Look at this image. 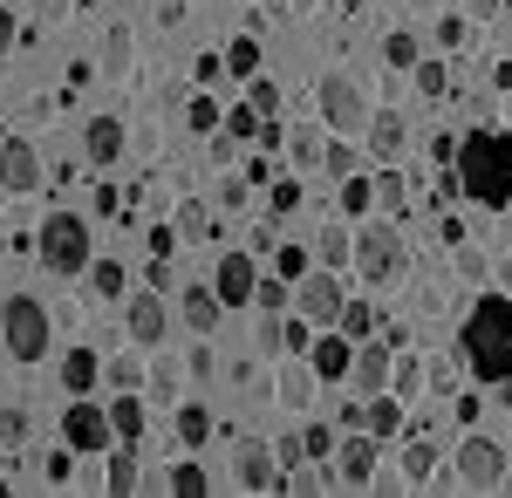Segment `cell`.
Segmentation results:
<instances>
[{"instance_id": "39", "label": "cell", "mask_w": 512, "mask_h": 498, "mask_svg": "<svg viewBox=\"0 0 512 498\" xmlns=\"http://www.w3.org/2000/svg\"><path fill=\"white\" fill-rule=\"evenodd\" d=\"M280 144H287L294 164H321V137H315V130H280Z\"/></svg>"}, {"instance_id": "50", "label": "cell", "mask_w": 512, "mask_h": 498, "mask_svg": "<svg viewBox=\"0 0 512 498\" xmlns=\"http://www.w3.org/2000/svg\"><path fill=\"white\" fill-rule=\"evenodd\" d=\"M171 246H178V226H151V253H158V260L171 253Z\"/></svg>"}, {"instance_id": "31", "label": "cell", "mask_w": 512, "mask_h": 498, "mask_svg": "<svg viewBox=\"0 0 512 498\" xmlns=\"http://www.w3.org/2000/svg\"><path fill=\"white\" fill-rule=\"evenodd\" d=\"M103 76L110 82L130 76V28H110V41H103Z\"/></svg>"}, {"instance_id": "25", "label": "cell", "mask_w": 512, "mask_h": 498, "mask_svg": "<svg viewBox=\"0 0 512 498\" xmlns=\"http://www.w3.org/2000/svg\"><path fill=\"white\" fill-rule=\"evenodd\" d=\"M335 185H342V212H349V219H362V212H376V178H362V171H349V178H335Z\"/></svg>"}, {"instance_id": "8", "label": "cell", "mask_w": 512, "mask_h": 498, "mask_svg": "<svg viewBox=\"0 0 512 498\" xmlns=\"http://www.w3.org/2000/svg\"><path fill=\"white\" fill-rule=\"evenodd\" d=\"M342 280H335V267H308L301 280H294V314H308L315 328H335V314H342Z\"/></svg>"}, {"instance_id": "5", "label": "cell", "mask_w": 512, "mask_h": 498, "mask_svg": "<svg viewBox=\"0 0 512 498\" xmlns=\"http://www.w3.org/2000/svg\"><path fill=\"white\" fill-rule=\"evenodd\" d=\"M35 253H41L48 273H89V219H76V212H48Z\"/></svg>"}, {"instance_id": "42", "label": "cell", "mask_w": 512, "mask_h": 498, "mask_svg": "<svg viewBox=\"0 0 512 498\" xmlns=\"http://www.w3.org/2000/svg\"><path fill=\"white\" fill-rule=\"evenodd\" d=\"M185 123H192L198 137H212V130H219V103H212V96H192V103H185Z\"/></svg>"}, {"instance_id": "32", "label": "cell", "mask_w": 512, "mask_h": 498, "mask_svg": "<svg viewBox=\"0 0 512 498\" xmlns=\"http://www.w3.org/2000/svg\"><path fill=\"white\" fill-rule=\"evenodd\" d=\"M321 171H328V178H349L355 171V137H328V144H321Z\"/></svg>"}, {"instance_id": "52", "label": "cell", "mask_w": 512, "mask_h": 498, "mask_svg": "<svg viewBox=\"0 0 512 498\" xmlns=\"http://www.w3.org/2000/svg\"><path fill=\"white\" fill-rule=\"evenodd\" d=\"M14 41H21V21H14V14H7V7H0V55H7V48H14Z\"/></svg>"}, {"instance_id": "24", "label": "cell", "mask_w": 512, "mask_h": 498, "mask_svg": "<svg viewBox=\"0 0 512 498\" xmlns=\"http://www.w3.org/2000/svg\"><path fill=\"white\" fill-rule=\"evenodd\" d=\"M219 314H226V307H219L212 287H185V321H192L198 335H212V328H219Z\"/></svg>"}, {"instance_id": "14", "label": "cell", "mask_w": 512, "mask_h": 498, "mask_svg": "<svg viewBox=\"0 0 512 498\" xmlns=\"http://www.w3.org/2000/svg\"><path fill=\"white\" fill-rule=\"evenodd\" d=\"M253 287H260V267H253L246 253H219V273H212L219 307H246V301H253Z\"/></svg>"}, {"instance_id": "16", "label": "cell", "mask_w": 512, "mask_h": 498, "mask_svg": "<svg viewBox=\"0 0 512 498\" xmlns=\"http://www.w3.org/2000/svg\"><path fill=\"white\" fill-rule=\"evenodd\" d=\"M123 328H130V342H137V348H164V301H158V294H130Z\"/></svg>"}, {"instance_id": "15", "label": "cell", "mask_w": 512, "mask_h": 498, "mask_svg": "<svg viewBox=\"0 0 512 498\" xmlns=\"http://www.w3.org/2000/svg\"><path fill=\"white\" fill-rule=\"evenodd\" d=\"M390 369H396V348H383V342H355V362H349V383L362 389V396H376V389L390 383Z\"/></svg>"}, {"instance_id": "4", "label": "cell", "mask_w": 512, "mask_h": 498, "mask_svg": "<svg viewBox=\"0 0 512 498\" xmlns=\"http://www.w3.org/2000/svg\"><path fill=\"white\" fill-rule=\"evenodd\" d=\"M349 260L355 273L369 280V287H390V280H403V232H396V219H376V226H362L355 232V246H349Z\"/></svg>"}, {"instance_id": "35", "label": "cell", "mask_w": 512, "mask_h": 498, "mask_svg": "<svg viewBox=\"0 0 512 498\" xmlns=\"http://www.w3.org/2000/svg\"><path fill=\"white\" fill-rule=\"evenodd\" d=\"M178 437H185V444H205V437H212V410H205V403H185V410H178Z\"/></svg>"}, {"instance_id": "20", "label": "cell", "mask_w": 512, "mask_h": 498, "mask_svg": "<svg viewBox=\"0 0 512 498\" xmlns=\"http://www.w3.org/2000/svg\"><path fill=\"white\" fill-rule=\"evenodd\" d=\"M96 376H103L96 348H69V355H62V389H69V396H89V389H96Z\"/></svg>"}, {"instance_id": "21", "label": "cell", "mask_w": 512, "mask_h": 498, "mask_svg": "<svg viewBox=\"0 0 512 498\" xmlns=\"http://www.w3.org/2000/svg\"><path fill=\"white\" fill-rule=\"evenodd\" d=\"M362 430H369V437H396V430H403V403L383 396V389L362 396Z\"/></svg>"}, {"instance_id": "41", "label": "cell", "mask_w": 512, "mask_h": 498, "mask_svg": "<svg viewBox=\"0 0 512 498\" xmlns=\"http://www.w3.org/2000/svg\"><path fill=\"white\" fill-rule=\"evenodd\" d=\"M253 110H260V123H280V89L267 76H253V96H246Z\"/></svg>"}, {"instance_id": "37", "label": "cell", "mask_w": 512, "mask_h": 498, "mask_svg": "<svg viewBox=\"0 0 512 498\" xmlns=\"http://www.w3.org/2000/svg\"><path fill=\"white\" fill-rule=\"evenodd\" d=\"M349 246H355L349 226H321V267H342V260H349Z\"/></svg>"}, {"instance_id": "11", "label": "cell", "mask_w": 512, "mask_h": 498, "mask_svg": "<svg viewBox=\"0 0 512 498\" xmlns=\"http://www.w3.org/2000/svg\"><path fill=\"white\" fill-rule=\"evenodd\" d=\"M62 437H69V451H110V410L103 403H69L62 410Z\"/></svg>"}, {"instance_id": "51", "label": "cell", "mask_w": 512, "mask_h": 498, "mask_svg": "<svg viewBox=\"0 0 512 498\" xmlns=\"http://www.w3.org/2000/svg\"><path fill=\"white\" fill-rule=\"evenodd\" d=\"M28 7H35L41 21H62V14H69V7H76V0H28Z\"/></svg>"}, {"instance_id": "1", "label": "cell", "mask_w": 512, "mask_h": 498, "mask_svg": "<svg viewBox=\"0 0 512 498\" xmlns=\"http://www.w3.org/2000/svg\"><path fill=\"white\" fill-rule=\"evenodd\" d=\"M451 171H458V192L472 198V205L506 212L512 205V130H472V137H458Z\"/></svg>"}, {"instance_id": "55", "label": "cell", "mask_w": 512, "mask_h": 498, "mask_svg": "<svg viewBox=\"0 0 512 498\" xmlns=\"http://www.w3.org/2000/svg\"><path fill=\"white\" fill-rule=\"evenodd\" d=\"M76 7H96V0H76Z\"/></svg>"}, {"instance_id": "49", "label": "cell", "mask_w": 512, "mask_h": 498, "mask_svg": "<svg viewBox=\"0 0 512 498\" xmlns=\"http://www.w3.org/2000/svg\"><path fill=\"white\" fill-rule=\"evenodd\" d=\"M274 458H280V471H294V464H308V451H301V437H280Z\"/></svg>"}, {"instance_id": "44", "label": "cell", "mask_w": 512, "mask_h": 498, "mask_svg": "<svg viewBox=\"0 0 512 498\" xmlns=\"http://www.w3.org/2000/svg\"><path fill=\"white\" fill-rule=\"evenodd\" d=\"M274 273L280 280H301V273H308V253H301V246H274Z\"/></svg>"}, {"instance_id": "43", "label": "cell", "mask_w": 512, "mask_h": 498, "mask_svg": "<svg viewBox=\"0 0 512 498\" xmlns=\"http://www.w3.org/2000/svg\"><path fill=\"white\" fill-rule=\"evenodd\" d=\"M301 451H308L315 464L335 458V437H328V423H308V430H301Z\"/></svg>"}, {"instance_id": "48", "label": "cell", "mask_w": 512, "mask_h": 498, "mask_svg": "<svg viewBox=\"0 0 512 498\" xmlns=\"http://www.w3.org/2000/svg\"><path fill=\"white\" fill-rule=\"evenodd\" d=\"M390 383L396 389H417V383H424V362H410V355H403V362L390 369Z\"/></svg>"}, {"instance_id": "46", "label": "cell", "mask_w": 512, "mask_h": 498, "mask_svg": "<svg viewBox=\"0 0 512 498\" xmlns=\"http://www.w3.org/2000/svg\"><path fill=\"white\" fill-rule=\"evenodd\" d=\"M417 89L424 96H444V62H417Z\"/></svg>"}, {"instance_id": "47", "label": "cell", "mask_w": 512, "mask_h": 498, "mask_svg": "<svg viewBox=\"0 0 512 498\" xmlns=\"http://www.w3.org/2000/svg\"><path fill=\"white\" fill-rule=\"evenodd\" d=\"M21 430H28V410H14V403H7V410H0V437H7V444H21Z\"/></svg>"}, {"instance_id": "38", "label": "cell", "mask_w": 512, "mask_h": 498, "mask_svg": "<svg viewBox=\"0 0 512 498\" xmlns=\"http://www.w3.org/2000/svg\"><path fill=\"white\" fill-rule=\"evenodd\" d=\"M219 130H226V137H260L267 123H260V110H253V103H239V110L219 116Z\"/></svg>"}, {"instance_id": "30", "label": "cell", "mask_w": 512, "mask_h": 498, "mask_svg": "<svg viewBox=\"0 0 512 498\" xmlns=\"http://www.w3.org/2000/svg\"><path fill=\"white\" fill-rule=\"evenodd\" d=\"M383 62H390V69H417V62H424V48H417V35H410V28H396V35H383Z\"/></svg>"}, {"instance_id": "12", "label": "cell", "mask_w": 512, "mask_h": 498, "mask_svg": "<svg viewBox=\"0 0 512 498\" xmlns=\"http://www.w3.org/2000/svg\"><path fill=\"white\" fill-rule=\"evenodd\" d=\"M349 362H355V342L342 328H315V342H308V369H315V383H349Z\"/></svg>"}, {"instance_id": "33", "label": "cell", "mask_w": 512, "mask_h": 498, "mask_svg": "<svg viewBox=\"0 0 512 498\" xmlns=\"http://www.w3.org/2000/svg\"><path fill=\"white\" fill-rule=\"evenodd\" d=\"M253 307H267V314H280V307H294V280H280V273H267V280L253 287Z\"/></svg>"}, {"instance_id": "7", "label": "cell", "mask_w": 512, "mask_h": 498, "mask_svg": "<svg viewBox=\"0 0 512 498\" xmlns=\"http://www.w3.org/2000/svg\"><path fill=\"white\" fill-rule=\"evenodd\" d=\"M506 464H512L506 444L485 437V430H472V437L458 444V485H465V492H499V485H506Z\"/></svg>"}, {"instance_id": "3", "label": "cell", "mask_w": 512, "mask_h": 498, "mask_svg": "<svg viewBox=\"0 0 512 498\" xmlns=\"http://www.w3.org/2000/svg\"><path fill=\"white\" fill-rule=\"evenodd\" d=\"M0 348H7L14 362H41V355L55 348L48 307H41L35 294H7V301H0Z\"/></svg>"}, {"instance_id": "54", "label": "cell", "mask_w": 512, "mask_h": 498, "mask_svg": "<svg viewBox=\"0 0 512 498\" xmlns=\"http://www.w3.org/2000/svg\"><path fill=\"white\" fill-rule=\"evenodd\" d=\"M0 144H7V123H0Z\"/></svg>"}, {"instance_id": "40", "label": "cell", "mask_w": 512, "mask_h": 498, "mask_svg": "<svg viewBox=\"0 0 512 498\" xmlns=\"http://www.w3.org/2000/svg\"><path fill=\"white\" fill-rule=\"evenodd\" d=\"M89 287H96V294H123V287H130V273H123L117 260H89Z\"/></svg>"}, {"instance_id": "10", "label": "cell", "mask_w": 512, "mask_h": 498, "mask_svg": "<svg viewBox=\"0 0 512 498\" xmlns=\"http://www.w3.org/2000/svg\"><path fill=\"white\" fill-rule=\"evenodd\" d=\"M233 478L246 485V492H280V458H274V444L239 437V444H233Z\"/></svg>"}, {"instance_id": "53", "label": "cell", "mask_w": 512, "mask_h": 498, "mask_svg": "<svg viewBox=\"0 0 512 498\" xmlns=\"http://www.w3.org/2000/svg\"><path fill=\"white\" fill-rule=\"evenodd\" d=\"M465 7H472L478 21H492V14H499V7H506V0H465Z\"/></svg>"}, {"instance_id": "36", "label": "cell", "mask_w": 512, "mask_h": 498, "mask_svg": "<svg viewBox=\"0 0 512 498\" xmlns=\"http://www.w3.org/2000/svg\"><path fill=\"white\" fill-rule=\"evenodd\" d=\"M308 342H315V321H308V314L280 321V355H308Z\"/></svg>"}, {"instance_id": "6", "label": "cell", "mask_w": 512, "mask_h": 498, "mask_svg": "<svg viewBox=\"0 0 512 498\" xmlns=\"http://www.w3.org/2000/svg\"><path fill=\"white\" fill-rule=\"evenodd\" d=\"M315 110H321V123L335 130V137H362L369 130V96L355 89L349 76H321V89H315Z\"/></svg>"}, {"instance_id": "29", "label": "cell", "mask_w": 512, "mask_h": 498, "mask_svg": "<svg viewBox=\"0 0 512 498\" xmlns=\"http://www.w3.org/2000/svg\"><path fill=\"white\" fill-rule=\"evenodd\" d=\"M164 492H178V498H205V492H212V478H205V464H171Z\"/></svg>"}, {"instance_id": "27", "label": "cell", "mask_w": 512, "mask_h": 498, "mask_svg": "<svg viewBox=\"0 0 512 498\" xmlns=\"http://www.w3.org/2000/svg\"><path fill=\"white\" fill-rule=\"evenodd\" d=\"M335 328H342L349 342H369V335H376V307H369V301H342Z\"/></svg>"}, {"instance_id": "2", "label": "cell", "mask_w": 512, "mask_h": 498, "mask_svg": "<svg viewBox=\"0 0 512 498\" xmlns=\"http://www.w3.org/2000/svg\"><path fill=\"white\" fill-rule=\"evenodd\" d=\"M458 355L478 383H512V294H485L458 328Z\"/></svg>"}, {"instance_id": "45", "label": "cell", "mask_w": 512, "mask_h": 498, "mask_svg": "<svg viewBox=\"0 0 512 498\" xmlns=\"http://www.w3.org/2000/svg\"><path fill=\"white\" fill-rule=\"evenodd\" d=\"M178 232H192V239H205V232H212V212H205V205H185V212H178Z\"/></svg>"}, {"instance_id": "23", "label": "cell", "mask_w": 512, "mask_h": 498, "mask_svg": "<svg viewBox=\"0 0 512 498\" xmlns=\"http://www.w3.org/2000/svg\"><path fill=\"white\" fill-rule=\"evenodd\" d=\"M103 485L110 492H137L144 478H137V444H117L110 458H103Z\"/></svg>"}, {"instance_id": "34", "label": "cell", "mask_w": 512, "mask_h": 498, "mask_svg": "<svg viewBox=\"0 0 512 498\" xmlns=\"http://www.w3.org/2000/svg\"><path fill=\"white\" fill-rule=\"evenodd\" d=\"M431 471H437V444H424V437H417V444L403 451V478H410V485H424Z\"/></svg>"}, {"instance_id": "22", "label": "cell", "mask_w": 512, "mask_h": 498, "mask_svg": "<svg viewBox=\"0 0 512 498\" xmlns=\"http://www.w3.org/2000/svg\"><path fill=\"white\" fill-rule=\"evenodd\" d=\"M144 396H130V389H123L117 403H110V430H117V444H137V437H144Z\"/></svg>"}, {"instance_id": "26", "label": "cell", "mask_w": 512, "mask_h": 498, "mask_svg": "<svg viewBox=\"0 0 512 498\" xmlns=\"http://www.w3.org/2000/svg\"><path fill=\"white\" fill-rule=\"evenodd\" d=\"M260 62H267V55H260V41H253V35H239V41H226V76H239V82H253V76H260Z\"/></svg>"}, {"instance_id": "56", "label": "cell", "mask_w": 512, "mask_h": 498, "mask_svg": "<svg viewBox=\"0 0 512 498\" xmlns=\"http://www.w3.org/2000/svg\"><path fill=\"white\" fill-rule=\"evenodd\" d=\"M506 478H512V464H506Z\"/></svg>"}, {"instance_id": "17", "label": "cell", "mask_w": 512, "mask_h": 498, "mask_svg": "<svg viewBox=\"0 0 512 498\" xmlns=\"http://www.w3.org/2000/svg\"><path fill=\"white\" fill-rule=\"evenodd\" d=\"M362 144H369V157H376V164H396V157H403V144H410V123H403L396 110L369 116V130H362Z\"/></svg>"}, {"instance_id": "13", "label": "cell", "mask_w": 512, "mask_h": 498, "mask_svg": "<svg viewBox=\"0 0 512 498\" xmlns=\"http://www.w3.org/2000/svg\"><path fill=\"white\" fill-rule=\"evenodd\" d=\"M35 185H41V151L28 137H7L0 144V192L21 198V192H35Z\"/></svg>"}, {"instance_id": "9", "label": "cell", "mask_w": 512, "mask_h": 498, "mask_svg": "<svg viewBox=\"0 0 512 498\" xmlns=\"http://www.w3.org/2000/svg\"><path fill=\"white\" fill-rule=\"evenodd\" d=\"M376 464H383V437H369V430H349L342 444H335V485H376Z\"/></svg>"}, {"instance_id": "19", "label": "cell", "mask_w": 512, "mask_h": 498, "mask_svg": "<svg viewBox=\"0 0 512 498\" xmlns=\"http://www.w3.org/2000/svg\"><path fill=\"white\" fill-rule=\"evenodd\" d=\"M274 389H280V403H287V410H308V396H315V369H308V355H280Z\"/></svg>"}, {"instance_id": "18", "label": "cell", "mask_w": 512, "mask_h": 498, "mask_svg": "<svg viewBox=\"0 0 512 498\" xmlns=\"http://www.w3.org/2000/svg\"><path fill=\"white\" fill-rule=\"evenodd\" d=\"M82 157H89V164H117L123 157V123L117 116H89V123H82Z\"/></svg>"}, {"instance_id": "28", "label": "cell", "mask_w": 512, "mask_h": 498, "mask_svg": "<svg viewBox=\"0 0 512 498\" xmlns=\"http://www.w3.org/2000/svg\"><path fill=\"white\" fill-rule=\"evenodd\" d=\"M403 205H410V185L396 178V164H383V178H376V212H383V219H396Z\"/></svg>"}]
</instances>
